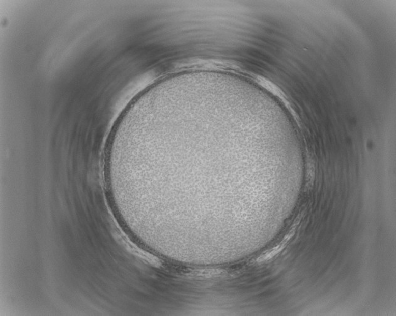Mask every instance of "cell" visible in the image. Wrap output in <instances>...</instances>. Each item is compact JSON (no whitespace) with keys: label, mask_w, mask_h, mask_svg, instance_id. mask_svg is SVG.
I'll return each instance as SVG.
<instances>
[{"label":"cell","mask_w":396,"mask_h":316,"mask_svg":"<svg viewBox=\"0 0 396 316\" xmlns=\"http://www.w3.org/2000/svg\"><path fill=\"white\" fill-rule=\"evenodd\" d=\"M294 235V231L292 230L290 232L284 239L280 244L276 245L275 247L272 248V249L268 250L264 253H263L262 255H260L259 258H257L256 261L258 263L264 262V261L270 260L272 259L275 256L280 253L282 250L287 246V243L291 239L293 235Z\"/></svg>","instance_id":"6da1fadb"}]
</instances>
